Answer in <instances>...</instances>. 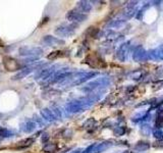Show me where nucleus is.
<instances>
[{"instance_id":"6","label":"nucleus","mask_w":163,"mask_h":153,"mask_svg":"<svg viewBox=\"0 0 163 153\" xmlns=\"http://www.w3.org/2000/svg\"><path fill=\"white\" fill-rule=\"evenodd\" d=\"M66 18L67 20H70V23L79 25L80 23H83L85 20H87L88 18V15L83 13L82 11H80L79 9H72V10L68 11L66 13Z\"/></svg>"},{"instance_id":"26","label":"nucleus","mask_w":163,"mask_h":153,"mask_svg":"<svg viewBox=\"0 0 163 153\" xmlns=\"http://www.w3.org/2000/svg\"><path fill=\"white\" fill-rule=\"evenodd\" d=\"M113 133L116 136H121L125 134V128L123 127H116L115 129H113Z\"/></svg>"},{"instance_id":"30","label":"nucleus","mask_w":163,"mask_h":153,"mask_svg":"<svg viewBox=\"0 0 163 153\" xmlns=\"http://www.w3.org/2000/svg\"><path fill=\"white\" fill-rule=\"evenodd\" d=\"M121 153H128V151H123V152H121Z\"/></svg>"},{"instance_id":"13","label":"nucleus","mask_w":163,"mask_h":153,"mask_svg":"<svg viewBox=\"0 0 163 153\" xmlns=\"http://www.w3.org/2000/svg\"><path fill=\"white\" fill-rule=\"evenodd\" d=\"M37 124L34 120H26L20 125V130L24 133H32L36 130Z\"/></svg>"},{"instance_id":"16","label":"nucleus","mask_w":163,"mask_h":153,"mask_svg":"<svg viewBox=\"0 0 163 153\" xmlns=\"http://www.w3.org/2000/svg\"><path fill=\"white\" fill-rule=\"evenodd\" d=\"M111 146H113V141H111V140L104 141V142L100 143V144H97L95 150H94V153H102V152L106 151V150L111 147Z\"/></svg>"},{"instance_id":"18","label":"nucleus","mask_w":163,"mask_h":153,"mask_svg":"<svg viewBox=\"0 0 163 153\" xmlns=\"http://www.w3.org/2000/svg\"><path fill=\"white\" fill-rule=\"evenodd\" d=\"M93 6H92L90 1H79L78 2V9L80 11H82L83 13L88 15L89 12L92 10Z\"/></svg>"},{"instance_id":"27","label":"nucleus","mask_w":163,"mask_h":153,"mask_svg":"<svg viewBox=\"0 0 163 153\" xmlns=\"http://www.w3.org/2000/svg\"><path fill=\"white\" fill-rule=\"evenodd\" d=\"M153 135H154V137L157 140H162L163 139V133H162V131L161 130H158V129H156L154 132H153Z\"/></svg>"},{"instance_id":"23","label":"nucleus","mask_w":163,"mask_h":153,"mask_svg":"<svg viewBox=\"0 0 163 153\" xmlns=\"http://www.w3.org/2000/svg\"><path fill=\"white\" fill-rule=\"evenodd\" d=\"M125 23V17H119V18H115V20H111V23L108 25V27L110 28H118L120 26H122Z\"/></svg>"},{"instance_id":"17","label":"nucleus","mask_w":163,"mask_h":153,"mask_svg":"<svg viewBox=\"0 0 163 153\" xmlns=\"http://www.w3.org/2000/svg\"><path fill=\"white\" fill-rule=\"evenodd\" d=\"M150 148V143L148 141H139L133 147V152H144Z\"/></svg>"},{"instance_id":"10","label":"nucleus","mask_w":163,"mask_h":153,"mask_svg":"<svg viewBox=\"0 0 163 153\" xmlns=\"http://www.w3.org/2000/svg\"><path fill=\"white\" fill-rule=\"evenodd\" d=\"M39 66H40V62H36V63L31 64V66H27L26 68L20 69L17 74H15V75L12 76V80H22V79H24L25 76L30 75L35 68L39 69Z\"/></svg>"},{"instance_id":"15","label":"nucleus","mask_w":163,"mask_h":153,"mask_svg":"<svg viewBox=\"0 0 163 153\" xmlns=\"http://www.w3.org/2000/svg\"><path fill=\"white\" fill-rule=\"evenodd\" d=\"M41 115H42L43 119L49 122H55V120L57 119L56 117H55L53 111L51 110V108H43V109L41 110Z\"/></svg>"},{"instance_id":"2","label":"nucleus","mask_w":163,"mask_h":153,"mask_svg":"<svg viewBox=\"0 0 163 153\" xmlns=\"http://www.w3.org/2000/svg\"><path fill=\"white\" fill-rule=\"evenodd\" d=\"M98 74L96 71H90V73H72L68 75L67 78L60 83L61 86L65 88L73 87V86L81 85L83 83L87 82V81L93 79L94 76H96Z\"/></svg>"},{"instance_id":"22","label":"nucleus","mask_w":163,"mask_h":153,"mask_svg":"<svg viewBox=\"0 0 163 153\" xmlns=\"http://www.w3.org/2000/svg\"><path fill=\"white\" fill-rule=\"evenodd\" d=\"M64 52H65V51H62V50L53 51V52H51L49 55H48L47 58H48V59L53 60V59L60 58V57H64V56H66V54H65V53H64Z\"/></svg>"},{"instance_id":"3","label":"nucleus","mask_w":163,"mask_h":153,"mask_svg":"<svg viewBox=\"0 0 163 153\" xmlns=\"http://www.w3.org/2000/svg\"><path fill=\"white\" fill-rule=\"evenodd\" d=\"M110 84H111V80L109 78H105L104 76V78H99L97 80H94L92 82L88 83L86 86L81 88V90L84 92H87V93H92V92L102 90L105 87H108Z\"/></svg>"},{"instance_id":"14","label":"nucleus","mask_w":163,"mask_h":153,"mask_svg":"<svg viewBox=\"0 0 163 153\" xmlns=\"http://www.w3.org/2000/svg\"><path fill=\"white\" fill-rule=\"evenodd\" d=\"M149 58L153 60H163V46L148 51Z\"/></svg>"},{"instance_id":"11","label":"nucleus","mask_w":163,"mask_h":153,"mask_svg":"<svg viewBox=\"0 0 163 153\" xmlns=\"http://www.w3.org/2000/svg\"><path fill=\"white\" fill-rule=\"evenodd\" d=\"M149 58L148 52L142 46H138L133 51V59L136 62H143Z\"/></svg>"},{"instance_id":"9","label":"nucleus","mask_w":163,"mask_h":153,"mask_svg":"<svg viewBox=\"0 0 163 153\" xmlns=\"http://www.w3.org/2000/svg\"><path fill=\"white\" fill-rule=\"evenodd\" d=\"M130 41H128V42L123 43L120 47L118 48L117 52H116V58H117L119 61H127L128 60V56L130 54Z\"/></svg>"},{"instance_id":"8","label":"nucleus","mask_w":163,"mask_h":153,"mask_svg":"<svg viewBox=\"0 0 163 153\" xmlns=\"http://www.w3.org/2000/svg\"><path fill=\"white\" fill-rule=\"evenodd\" d=\"M3 66L7 71H20V69H22V64L20 63L18 60L12 58V57L6 56L3 58Z\"/></svg>"},{"instance_id":"29","label":"nucleus","mask_w":163,"mask_h":153,"mask_svg":"<svg viewBox=\"0 0 163 153\" xmlns=\"http://www.w3.org/2000/svg\"><path fill=\"white\" fill-rule=\"evenodd\" d=\"M0 46H1V47H2V46H4L3 42H2V41H1V39H0Z\"/></svg>"},{"instance_id":"25","label":"nucleus","mask_w":163,"mask_h":153,"mask_svg":"<svg viewBox=\"0 0 163 153\" xmlns=\"http://www.w3.org/2000/svg\"><path fill=\"white\" fill-rule=\"evenodd\" d=\"M140 130H141V133L143 134L144 136H149L151 134V127L150 125L147 124V122H144Z\"/></svg>"},{"instance_id":"28","label":"nucleus","mask_w":163,"mask_h":153,"mask_svg":"<svg viewBox=\"0 0 163 153\" xmlns=\"http://www.w3.org/2000/svg\"><path fill=\"white\" fill-rule=\"evenodd\" d=\"M156 84H158V85H160V86H163V80L157 81V82H156Z\"/></svg>"},{"instance_id":"1","label":"nucleus","mask_w":163,"mask_h":153,"mask_svg":"<svg viewBox=\"0 0 163 153\" xmlns=\"http://www.w3.org/2000/svg\"><path fill=\"white\" fill-rule=\"evenodd\" d=\"M101 96H102V94L99 92H96V93H91L85 97H82V98L75 99V100L70 101L66 104L65 110L70 113L83 112V111L90 108L92 105H94L98 100H100Z\"/></svg>"},{"instance_id":"12","label":"nucleus","mask_w":163,"mask_h":153,"mask_svg":"<svg viewBox=\"0 0 163 153\" xmlns=\"http://www.w3.org/2000/svg\"><path fill=\"white\" fill-rule=\"evenodd\" d=\"M42 42L47 46H60L64 45V40L62 39H59L57 37H53L51 35H47L44 38L42 39Z\"/></svg>"},{"instance_id":"4","label":"nucleus","mask_w":163,"mask_h":153,"mask_svg":"<svg viewBox=\"0 0 163 153\" xmlns=\"http://www.w3.org/2000/svg\"><path fill=\"white\" fill-rule=\"evenodd\" d=\"M77 24H73V23H68V24H61L60 26L55 29V34L59 37H62V38H70L72 37L73 34L75 33L78 28Z\"/></svg>"},{"instance_id":"5","label":"nucleus","mask_w":163,"mask_h":153,"mask_svg":"<svg viewBox=\"0 0 163 153\" xmlns=\"http://www.w3.org/2000/svg\"><path fill=\"white\" fill-rule=\"evenodd\" d=\"M84 62L92 68H102L106 66V62L104 61V59L97 52L89 53L86 56V58H85Z\"/></svg>"},{"instance_id":"20","label":"nucleus","mask_w":163,"mask_h":153,"mask_svg":"<svg viewBox=\"0 0 163 153\" xmlns=\"http://www.w3.org/2000/svg\"><path fill=\"white\" fill-rule=\"evenodd\" d=\"M34 141H35L34 138H27L25 140L20 141L17 144V146H15V148H17V149H25V148L30 147L34 143Z\"/></svg>"},{"instance_id":"19","label":"nucleus","mask_w":163,"mask_h":153,"mask_svg":"<svg viewBox=\"0 0 163 153\" xmlns=\"http://www.w3.org/2000/svg\"><path fill=\"white\" fill-rule=\"evenodd\" d=\"M96 126H97V122H96L93 117L88 119L86 122H84V124H83V127H84L85 129L89 130V133H93V132L95 131V129H96Z\"/></svg>"},{"instance_id":"7","label":"nucleus","mask_w":163,"mask_h":153,"mask_svg":"<svg viewBox=\"0 0 163 153\" xmlns=\"http://www.w3.org/2000/svg\"><path fill=\"white\" fill-rule=\"evenodd\" d=\"M18 53H20V55H22V56L38 57V55L43 53V49L40 47H28V46H25V47L20 48Z\"/></svg>"},{"instance_id":"21","label":"nucleus","mask_w":163,"mask_h":153,"mask_svg":"<svg viewBox=\"0 0 163 153\" xmlns=\"http://www.w3.org/2000/svg\"><path fill=\"white\" fill-rule=\"evenodd\" d=\"M162 127H163V109H158L155 120V128L158 130H161Z\"/></svg>"},{"instance_id":"24","label":"nucleus","mask_w":163,"mask_h":153,"mask_svg":"<svg viewBox=\"0 0 163 153\" xmlns=\"http://www.w3.org/2000/svg\"><path fill=\"white\" fill-rule=\"evenodd\" d=\"M13 136V132L10 130L6 129V128L0 127V138H9V137Z\"/></svg>"}]
</instances>
